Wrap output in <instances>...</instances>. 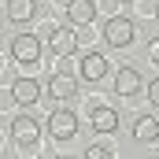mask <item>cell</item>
<instances>
[{"mask_svg":"<svg viewBox=\"0 0 159 159\" xmlns=\"http://www.w3.org/2000/svg\"><path fill=\"white\" fill-rule=\"evenodd\" d=\"M104 41H107L111 48H129V44L137 41V26H133V19H126V15H111V19L104 22Z\"/></svg>","mask_w":159,"mask_h":159,"instance_id":"cell-1","label":"cell"},{"mask_svg":"<svg viewBox=\"0 0 159 159\" xmlns=\"http://www.w3.org/2000/svg\"><path fill=\"white\" fill-rule=\"evenodd\" d=\"M11 59L22 63V67L41 63V37H34V34H15L11 37Z\"/></svg>","mask_w":159,"mask_h":159,"instance_id":"cell-2","label":"cell"},{"mask_svg":"<svg viewBox=\"0 0 159 159\" xmlns=\"http://www.w3.org/2000/svg\"><path fill=\"white\" fill-rule=\"evenodd\" d=\"M74 133H78V115L74 111H67V107H59V111H52L48 115V137L52 141H74Z\"/></svg>","mask_w":159,"mask_h":159,"instance_id":"cell-3","label":"cell"},{"mask_svg":"<svg viewBox=\"0 0 159 159\" xmlns=\"http://www.w3.org/2000/svg\"><path fill=\"white\" fill-rule=\"evenodd\" d=\"M11 141L19 144V148H34L41 141V122L34 115H15L11 119Z\"/></svg>","mask_w":159,"mask_h":159,"instance_id":"cell-4","label":"cell"},{"mask_svg":"<svg viewBox=\"0 0 159 159\" xmlns=\"http://www.w3.org/2000/svg\"><path fill=\"white\" fill-rule=\"evenodd\" d=\"M48 44H52V52H56L59 59H67V56H74V52H78V34H74V30H67V26H52Z\"/></svg>","mask_w":159,"mask_h":159,"instance_id":"cell-5","label":"cell"},{"mask_svg":"<svg viewBox=\"0 0 159 159\" xmlns=\"http://www.w3.org/2000/svg\"><path fill=\"white\" fill-rule=\"evenodd\" d=\"M107 67H111V63H107L104 52H85V56H81V78L93 81V85L107 78Z\"/></svg>","mask_w":159,"mask_h":159,"instance_id":"cell-6","label":"cell"},{"mask_svg":"<svg viewBox=\"0 0 159 159\" xmlns=\"http://www.w3.org/2000/svg\"><path fill=\"white\" fill-rule=\"evenodd\" d=\"M11 96H15V104H22V107L37 104V100H41V81H34V78H15V81H11Z\"/></svg>","mask_w":159,"mask_h":159,"instance_id":"cell-7","label":"cell"},{"mask_svg":"<svg viewBox=\"0 0 159 159\" xmlns=\"http://www.w3.org/2000/svg\"><path fill=\"white\" fill-rule=\"evenodd\" d=\"M141 85H144V78H141L137 67H122L119 74H115V93H119V96H137Z\"/></svg>","mask_w":159,"mask_h":159,"instance_id":"cell-8","label":"cell"},{"mask_svg":"<svg viewBox=\"0 0 159 159\" xmlns=\"http://www.w3.org/2000/svg\"><path fill=\"white\" fill-rule=\"evenodd\" d=\"M67 19L74 26H89L96 19V0H67Z\"/></svg>","mask_w":159,"mask_h":159,"instance_id":"cell-9","label":"cell"},{"mask_svg":"<svg viewBox=\"0 0 159 159\" xmlns=\"http://www.w3.org/2000/svg\"><path fill=\"white\" fill-rule=\"evenodd\" d=\"M133 141H141V144L159 141V119L156 115H137V122H133Z\"/></svg>","mask_w":159,"mask_h":159,"instance_id":"cell-10","label":"cell"},{"mask_svg":"<svg viewBox=\"0 0 159 159\" xmlns=\"http://www.w3.org/2000/svg\"><path fill=\"white\" fill-rule=\"evenodd\" d=\"M48 96L52 100H74L78 96V81L67 78V74H56V78L48 81Z\"/></svg>","mask_w":159,"mask_h":159,"instance_id":"cell-11","label":"cell"},{"mask_svg":"<svg viewBox=\"0 0 159 159\" xmlns=\"http://www.w3.org/2000/svg\"><path fill=\"white\" fill-rule=\"evenodd\" d=\"M93 129H96V133H115V129H119V111L96 104V107H93Z\"/></svg>","mask_w":159,"mask_h":159,"instance_id":"cell-12","label":"cell"},{"mask_svg":"<svg viewBox=\"0 0 159 159\" xmlns=\"http://www.w3.org/2000/svg\"><path fill=\"white\" fill-rule=\"evenodd\" d=\"M37 15V0H7V19L11 22H30Z\"/></svg>","mask_w":159,"mask_h":159,"instance_id":"cell-13","label":"cell"},{"mask_svg":"<svg viewBox=\"0 0 159 159\" xmlns=\"http://www.w3.org/2000/svg\"><path fill=\"white\" fill-rule=\"evenodd\" d=\"M115 156V148H107V144H93V148H85V159H111Z\"/></svg>","mask_w":159,"mask_h":159,"instance_id":"cell-14","label":"cell"},{"mask_svg":"<svg viewBox=\"0 0 159 159\" xmlns=\"http://www.w3.org/2000/svg\"><path fill=\"white\" fill-rule=\"evenodd\" d=\"M148 100H152V104H156V107H159V78L152 81V85H148Z\"/></svg>","mask_w":159,"mask_h":159,"instance_id":"cell-15","label":"cell"},{"mask_svg":"<svg viewBox=\"0 0 159 159\" xmlns=\"http://www.w3.org/2000/svg\"><path fill=\"white\" fill-rule=\"evenodd\" d=\"M148 56H152V63H159V34L152 37V44H148Z\"/></svg>","mask_w":159,"mask_h":159,"instance_id":"cell-16","label":"cell"},{"mask_svg":"<svg viewBox=\"0 0 159 159\" xmlns=\"http://www.w3.org/2000/svg\"><path fill=\"white\" fill-rule=\"evenodd\" d=\"M156 22H159V7H156Z\"/></svg>","mask_w":159,"mask_h":159,"instance_id":"cell-17","label":"cell"},{"mask_svg":"<svg viewBox=\"0 0 159 159\" xmlns=\"http://www.w3.org/2000/svg\"><path fill=\"white\" fill-rule=\"evenodd\" d=\"M0 156H4V148H0Z\"/></svg>","mask_w":159,"mask_h":159,"instance_id":"cell-18","label":"cell"}]
</instances>
